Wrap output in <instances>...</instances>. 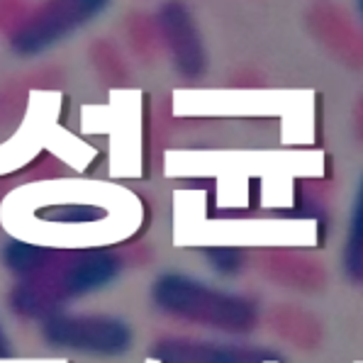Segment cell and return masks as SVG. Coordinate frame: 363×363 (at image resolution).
I'll list each match as a JSON object with an SVG mask.
<instances>
[{"label": "cell", "instance_id": "9c48e42d", "mask_svg": "<svg viewBox=\"0 0 363 363\" xmlns=\"http://www.w3.org/2000/svg\"><path fill=\"white\" fill-rule=\"evenodd\" d=\"M205 264L222 278H234L247 266V251L239 247H208L203 251Z\"/></svg>", "mask_w": 363, "mask_h": 363}, {"label": "cell", "instance_id": "ba28073f", "mask_svg": "<svg viewBox=\"0 0 363 363\" xmlns=\"http://www.w3.org/2000/svg\"><path fill=\"white\" fill-rule=\"evenodd\" d=\"M344 271L351 281L363 283V176L356 188L354 208L349 217V230L344 242Z\"/></svg>", "mask_w": 363, "mask_h": 363}, {"label": "cell", "instance_id": "7c38bea8", "mask_svg": "<svg viewBox=\"0 0 363 363\" xmlns=\"http://www.w3.org/2000/svg\"><path fill=\"white\" fill-rule=\"evenodd\" d=\"M356 13H359V20L363 25V0H356Z\"/></svg>", "mask_w": 363, "mask_h": 363}, {"label": "cell", "instance_id": "52a82bcc", "mask_svg": "<svg viewBox=\"0 0 363 363\" xmlns=\"http://www.w3.org/2000/svg\"><path fill=\"white\" fill-rule=\"evenodd\" d=\"M54 247H42V244L20 242V239H8L0 249V261L8 268V273L15 281H27L44 271V266L52 261Z\"/></svg>", "mask_w": 363, "mask_h": 363}, {"label": "cell", "instance_id": "8fae6325", "mask_svg": "<svg viewBox=\"0 0 363 363\" xmlns=\"http://www.w3.org/2000/svg\"><path fill=\"white\" fill-rule=\"evenodd\" d=\"M8 354H10V344H8V339H5L3 329H0V356H8Z\"/></svg>", "mask_w": 363, "mask_h": 363}, {"label": "cell", "instance_id": "5b68a950", "mask_svg": "<svg viewBox=\"0 0 363 363\" xmlns=\"http://www.w3.org/2000/svg\"><path fill=\"white\" fill-rule=\"evenodd\" d=\"M156 363H276L278 351L268 346L222 342V339L166 337L152 346Z\"/></svg>", "mask_w": 363, "mask_h": 363}, {"label": "cell", "instance_id": "8992f818", "mask_svg": "<svg viewBox=\"0 0 363 363\" xmlns=\"http://www.w3.org/2000/svg\"><path fill=\"white\" fill-rule=\"evenodd\" d=\"M156 22H159L161 37H164L178 74L186 78L203 76L208 57H205L203 39H200L191 10L181 0H166L156 13Z\"/></svg>", "mask_w": 363, "mask_h": 363}, {"label": "cell", "instance_id": "6da1fadb", "mask_svg": "<svg viewBox=\"0 0 363 363\" xmlns=\"http://www.w3.org/2000/svg\"><path fill=\"white\" fill-rule=\"evenodd\" d=\"M122 256L108 247L57 249L42 273L10 288L8 305L18 317L42 322L54 312L69 310L66 305L110 288L122 276Z\"/></svg>", "mask_w": 363, "mask_h": 363}, {"label": "cell", "instance_id": "3957f363", "mask_svg": "<svg viewBox=\"0 0 363 363\" xmlns=\"http://www.w3.org/2000/svg\"><path fill=\"white\" fill-rule=\"evenodd\" d=\"M39 334L49 349L91 359H122L134 346V327L113 312L61 310L39 322Z\"/></svg>", "mask_w": 363, "mask_h": 363}, {"label": "cell", "instance_id": "277c9868", "mask_svg": "<svg viewBox=\"0 0 363 363\" xmlns=\"http://www.w3.org/2000/svg\"><path fill=\"white\" fill-rule=\"evenodd\" d=\"M113 0H44L10 32L8 47L20 59H37L108 13Z\"/></svg>", "mask_w": 363, "mask_h": 363}, {"label": "cell", "instance_id": "30bf717a", "mask_svg": "<svg viewBox=\"0 0 363 363\" xmlns=\"http://www.w3.org/2000/svg\"><path fill=\"white\" fill-rule=\"evenodd\" d=\"M54 222H64V225H88V222H98L105 217V212L93 205H64V208H54L52 210Z\"/></svg>", "mask_w": 363, "mask_h": 363}, {"label": "cell", "instance_id": "7a4b0ae2", "mask_svg": "<svg viewBox=\"0 0 363 363\" xmlns=\"http://www.w3.org/2000/svg\"><path fill=\"white\" fill-rule=\"evenodd\" d=\"M149 303L159 315L227 337H247L261 320V307L251 295L186 271L159 273L149 286Z\"/></svg>", "mask_w": 363, "mask_h": 363}]
</instances>
